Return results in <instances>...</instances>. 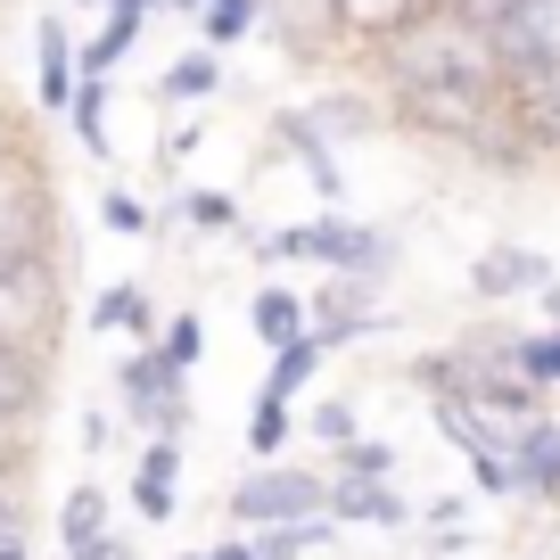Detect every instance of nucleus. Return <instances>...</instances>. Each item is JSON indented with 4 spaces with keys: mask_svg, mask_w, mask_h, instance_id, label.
<instances>
[{
    "mask_svg": "<svg viewBox=\"0 0 560 560\" xmlns=\"http://www.w3.org/2000/svg\"><path fill=\"white\" fill-rule=\"evenodd\" d=\"M371 67H380V91H412V83H503V50H494V34L462 9V0H420L387 42H371Z\"/></svg>",
    "mask_w": 560,
    "mask_h": 560,
    "instance_id": "obj_1",
    "label": "nucleus"
},
{
    "mask_svg": "<svg viewBox=\"0 0 560 560\" xmlns=\"http://www.w3.org/2000/svg\"><path fill=\"white\" fill-rule=\"evenodd\" d=\"M256 256H264V264H322V272L387 280V272H396V231H380V223H354L347 207H322L314 223L264 231V240H256Z\"/></svg>",
    "mask_w": 560,
    "mask_h": 560,
    "instance_id": "obj_2",
    "label": "nucleus"
},
{
    "mask_svg": "<svg viewBox=\"0 0 560 560\" xmlns=\"http://www.w3.org/2000/svg\"><path fill=\"white\" fill-rule=\"evenodd\" d=\"M67 338V272L58 256H25L0 272V363H58Z\"/></svg>",
    "mask_w": 560,
    "mask_h": 560,
    "instance_id": "obj_3",
    "label": "nucleus"
},
{
    "mask_svg": "<svg viewBox=\"0 0 560 560\" xmlns=\"http://www.w3.org/2000/svg\"><path fill=\"white\" fill-rule=\"evenodd\" d=\"M25 256H58V182L50 158L18 132L0 149V272Z\"/></svg>",
    "mask_w": 560,
    "mask_h": 560,
    "instance_id": "obj_4",
    "label": "nucleus"
},
{
    "mask_svg": "<svg viewBox=\"0 0 560 560\" xmlns=\"http://www.w3.org/2000/svg\"><path fill=\"white\" fill-rule=\"evenodd\" d=\"M116 396H124V420L149 429V438H182L190 429V371H174L158 347H132L116 363Z\"/></svg>",
    "mask_w": 560,
    "mask_h": 560,
    "instance_id": "obj_5",
    "label": "nucleus"
},
{
    "mask_svg": "<svg viewBox=\"0 0 560 560\" xmlns=\"http://www.w3.org/2000/svg\"><path fill=\"white\" fill-rule=\"evenodd\" d=\"M330 511V470H289V462H256V470L231 487V520L240 527H289Z\"/></svg>",
    "mask_w": 560,
    "mask_h": 560,
    "instance_id": "obj_6",
    "label": "nucleus"
},
{
    "mask_svg": "<svg viewBox=\"0 0 560 560\" xmlns=\"http://www.w3.org/2000/svg\"><path fill=\"white\" fill-rule=\"evenodd\" d=\"M305 305H314V338H322L330 354L396 330V322H387V305H380V280H354V272H330Z\"/></svg>",
    "mask_w": 560,
    "mask_h": 560,
    "instance_id": "obj_7",
    "label": "nucleus"
},
{
    "mask_svg": "<svg viewBox=\"0 0 560 560\" xmlns=\"http://www.w3.org/2000/svg\"><path fill=\"white\" fill-rule=\"evenodd\" d=\"M503 107H511V124H520L527 158L560 165V67H511L503 74Z\"/></svg>",
    "mask_w": 560,
    "mask_h": 560,
    "instance_id": "obj_8",
    "label": "nucleus"
},
{
    "mask_svg": "<svg viewBox=\"0 0 560 560\" xmlns=\"http://www.w3.org/2000/svg\"><path fill=\"white\" fill-rule=\"evenodd\" d=\"M272 140L298 158V174L322 190V207H347V165H338V132L314 116V107H280L272 116Z\"/></svg>",
    "mask_w": 560,
    "mask_h": 560,
    "instance_id": "obj_9",
    "label": "nucleus"
},
{
    "mask_svg": "<svg viewBox=\"0 0 560 560\" xmlns=\"http://www.w3.org/2000/svg\"><path fill=\"white\" fill-rule=\"evenodd\" d=\"M544 280H560V272H552V256H544V247H520V240H494L487 256L470 264V298H478V305H511V298H536Z\"/></svg>",
    "mask_w": 560,
    "mask_h": 560,
    "instance_id": "obj_10",
    "label": "nucleus"
},
{
    "mask_svg": "<svg viewBox=\"0 0 560 560\" xmlns=\"http://www.w3.org/2000/svg\"><path fill=\"white\" fill-rule=\"evenodd\" d=\"M74 83H83V50H74L67 18H58V9H42V18H34V100L50 107V116H67V107H74Z\"/></svg>",
    "mask_w": 560,
    "mask_h": 560,
    "instance_id": "obj_11",
    "label": "nucleus"
},
{
    "mask_svg": "<svg viewBox=\"0 0 560 560\" xmlns=\"http://www.w3.org/2000/svg\"><path fill=\"white\" fill-rule=\"evenodd\" d=\"M494 50L511 67H560V0H511V18L494 25Z\"/></svg>",
    "mask_w": 560,
    "mask_h": 560,
    "instance_id": "obj_12",
    "label": "nucleus"
},
{
    "mask_svg": "<svg viewBox=\"0 0 560 560\" xmlns=\"http://www.w3.org/2000/svg\"><path fill=\"white\" fill-rule=\"evenodd\" d=\"M247 330H256L264 354L298 347V338H314V305L298 298V289H280V280H264L256 298H247Z\"/></svg>",
    "mask_w": 560,
    "mask_h": 560,
    "instance_id": "obj_13",
    "label": "nucleus"
},
{
    "mask_svg": "<svg viewBox=\"0 0 560 560\" xmlns=\"http://www.w3.org/2000/svg\"><path fill=\"white\" fill-rule=\"evenodd\" d=\"M174 494H182V438H149L140 445V470H132V511L140 520H174Z\"/></svg>",
    "mask_w": 560,
    "mask_h": 560,
    "instance_id": "obj_14",
    "label": "nucleus"
},
{
    "mask_svg": "<svg viewBox=\"0 0 560 560\" xmlns=\"http://www.w3.org/2000/svg\"><path fill=\"white\" fill-rule=\"evenodd\" d=\"M264 25L280 34V50L289 58H322V50H338V18H330V0H272L264 9Z\"/></svg>",
    "mask_w": 560,
    "mask_h": 560,
    "instance_id": "obj_15",
    "label": "nucleus"
},
{
    "mask_svg": "<svg viewBox=\"0 0 560 560\" xmlns=\"http://www.w3.org/2000/svg\"><path fill=\"white\" fill-rule=\"evenodd\" d=\"M511 470H520V494H536V503H552L560 494V420H527L520 438H511Z\"/></svg>",
    "mask_w": 560,
    "mask_h": 560,
    "instance_id": "obj_16",
    "label": "nucleus"
},
{
    "mask_svg": "<svg viewBox=\"0 0 560 560\" xmlns=\"http://www.w3.org/2000/svg\"><path fill=\"white\" fill-rule=\"evenodd\" d=\"M116 330L140 338V347H158V330H165L158 305L140 298L132 280H116V289H100V298H91V338H116Z\"/></svg>",
    "mask_w": 560,
    "mask_h": 560,
    "instance_id": "obj_17",
    "label": "nucleus"
},
{
    "mask_svg": "<svg viewBox=\"0 0 560 560\" xmlns=\"http://www.w3.org/2000/svg\"><path fill=\"white\" fill-rule=\"evenodd\" d=\"M330 520L338 527H404L412 503L396 494V478H387V487H347V478H330Z\"/></svg>",
    "mask_w": 560,
    "mask_h": 560,
    "instance_id": "obj_18",
    "label": "nucleus"
},
{
    "mask_svg": "<svg viewBox=\"0 0 560 560\" xmlns=\"http://www.w3.org/2000/svg\"><path fill=\"white\" fill-rule=\"evenodd\" d=\"M214 91H223V50H207V42H198V50H182L174 67L158 74V100H165V107H207Z\"/></svg>",
    "mask_w": 560,
    "mask_h": 560,
    "instance_id": "obj_19",
    "label": "nucleus"
},
{
    "mask_svg": "<svg viewBox=\"0 0 560 560\" xmlns=\"http://www.w3.org/2000/svg\"><path fill=\"white\" fill-rule=\"evenodd\" d=\"M42 412H50V363H0V420L42 429Z\"/></svg>",
    "mask_w": 560,
    "mask_h": 560,
    "instance_id": "obj_20",
    "label": "nucleus"
},
{
    "mask_svg": "<svg viewBox=\"0 0 560 560\" xmlns=\"http://www.w3.org/2000/svg\"><path fill=\"white\" fill-rule=\"evenodd\" d=\"M107 91H116V74H83L74 83V107H67V132L83 158H107Z\"/></svg>",
    "mask_w": 560,
    "mask_h": 560,
    "instance_id": "obj_21",
    "label": "nucleus"
},
{
    "mask_svg": "<svg viewBox=\"0 0 560 560\" xmlns=\"http://www.w3.org/2000/svg\"><path fill=\"white\" fill-rule=\"evenodd\" d=\"M322 354H330V347H322V338H298V347H280V354H272V371H264V396L298 404L305 387L322 380Z\"/></svg>",
    "mask_w": 560,
    "mask_h": 560,
    "instance_id": "obj_22",
    "label": "nucleus"
},
{
    "mask_svg": "<svg viewBox=\"0 0 560 560\" xmlns=\"http://www.w3.org/2000/svg\"><path fill=\"white\" fill-rule=\"evenodd\" d=\"M330 536H338L330 511H314V520H289V527H256V560H305V552H322Z\"/></svg>",
    "mask_w": 560,
    "mask_h": 560,
    "instance_id": "obj_23",
    "label": "nucleus"
},
{
    "mask_svg": "<svg viewBox=\"0 0 560 560\" xmlns=\"http://www.w3.org/2000/svg\"><path fill=\"white\" fill-rule=\"evenodd\" d=\"M107 536V494L91 487H67V503H58V544H67V552H83V544H100Z\"/></svg>",
    "mask_w": 560,
    "mask_h": 560,
    "instance_id": "obj_24",
    "label": "nucleus"
},
{
    "mask_svg": "<svg viewBox=\"0 0 560 560\" xmlns=\"http://www.w3.org/2000/svg\"><path fill=\"white\" fill-rule=\"evenodd\" d=\"M264 9H272V0H207V9H198V42H207V50H231V42H247L264 25Z\"/></svg>",
    "mask_w": 560,
    "mask_h": 560,
    "instance_id": "obj_25",
    "label": "nucleus"
},
{
    "mask_svg": "<svg viewBox=\"0 0 560 560\" xmlns=\"http://www.w3.org/2000/svg\"><path fill=\"white\" fill-rule=\"evenodd\" d=\"M330 478H347V487H387L396 478V445L387 438H354L330 454Z\"/></svg>",
    "mask_w": 560,
    "mask_h": 560,
    "instance_id": "obj_26",
    "label": "nucleus"
},
{
    "mask_svg": "<svg viewBox=\"0 0 560 560\" xmlns=\"http://www.w3.org/2000/svg\"><path fill=\"white\" fill-rule=\"evenodd\" d=\"M174 223H190V231H240V198L214 190V182H190V190L174 198Z\"/></svg>",
    "mask_w": 560,
    "mask_h": 560,
    "instance_id": "obj_27",
    "label": "nucleus"
},
{
    "mask_svg": "<svg viewBox=\"0 0 560 560\" xmlns=\"http://www.w3.org/2000/svg\"><path fill=\"white\" fill-rule=\"evenodd\" d=\"M289 429H298V412H289L280 396H264V387H256V412H247V454H256V462H280Z\"/></svg>",
    "mask_w": 560,
    "mask_h": 560,
    "instance_id": "obj_28",
    "label": "nucleus"
},
{
    "mask_svg": "<svg viewBox=\"0 0 560 560\" xmlns=\"http://www.w3.org/2000/svg\"><path fill=\"white\" fill-rule=\"evenodd\" d=\"M511 363L552 396V387H560V330H552V322H544V330H520V338H511Z\"/></svg>",
    "mask_w": 560,
    "mask_h": 560,
    "instance_id": "obj_29",
    "label": "nucleus"
},
{
    "mask_svg": "<svg viewBox=\"0 0 560 560\" xmlns=\"http://www.w3.org/2000/svg\"><path fill=\"white\" fill-rule=\"evenodd\" d=\"M100 223H107V231H116V240H149V231H158V223H165V214H158V207H149V198H140V190H124V182H116V190H107V198H100Z\"/></svg>",
    "mask_w": 560,
    "mask_h": 560,
    "instance_id": "obj_30",
    "label": "nucleus"
},
{
    "mask_svg": "<svg viewBox=\"0 0 560 560\" xmlns=\"http://www.w3.org/2000/svg\"><path fill=\"white\" fill-rule=\"evenodd\" d=\"M305 429H314V445H322V454L354 445V438H363V420H354V396H322L314 412H305Z\"/></svg>",
    "mask_w": 560,
    "mask_h": 560,
    "instance_id": "obj_31",
    "label": "nucleus"
},
{
    "mask_svg": "<svg viewBox=\"0 0 560 560\" xmlns=\"http://www.w3.org/2000/svg\"><path fill=\"white\" fill-rule=\"evenodd\" d=\"M158 354H165L174 371H198V354H207V322H198V314H174V322L158 330Z\"/></svg>",
    "mask_w": 560,
    "mask_h": 560,
    "instance_id": "obj_32",
    "label": "nucleus"
},
{
    "mask_svg": "<svg viewBox=\"0 0 560 560\" xmlns=\"http://www.w3.org/2000/svg\"><path fill=\"white\" fill-rule=\"evenodd\" d=\"M314 116L330 124V132H363V124H380V107L371 100H314Z\"/></svg>",
    "mask_w": 560,
    "mask_h": 560,
    "instance_id": "obj_33",
    "label": "nucleus"
},
{
    "mask_svg": "<svg viewBox=\"0 0 560 560\" xmlns=\"http://www.w3.org/2000/svg\"><path fill=\"white\" fill-rule=\"evenodd\" d=\"M25 454H34V429H9V420H0V487L25 478Z\"/></svg>",
    "mask_w": 560,
    "mask_h": 560,
    "instance_id": "obj_34",
    "label": "nucleus"
},
{
    "mask_svg": "<svg viewBox=\"0 0 560 560\" xmlns=\"http://www.w3.org/2000/svg\"><path fill=\"white\" fill-rule=\"evenodd\" d=\"M0 560H34V552H25V511H9V520H0Z\"/></svg>",
    "mask_w": 560,
    "mask_h": 560,
    "instance_id": "obj_35",
    "label": "nucleus"
},
{
    "mask_svg": "<svg viewBox=\"0 0 560 560\" xmlns=\"http://www.w3.org/2000/svg\"><path fill=\"white\" fill-rule=\"evenodd\" d=\"M67 560H132V544H124V536H100V544H83V552H67Z\"/></svg>",
    "mask_w": 560,
    "mask_h": 560,
    "instance_id": "obj_36",
    "label": "nucleus"
},
{
    "mask_svg": "<svg viewBox=\"0 0 560 560\" xmlns=\"http://www.w3.org/2000/svg\"><path fill=\"white\" fill-rule=\"evenodd\" d=\"M198 140H207V132H198V124H174V132H165V165H174V158H190Z\"/></svg>",
    "mask_w": 560,
    "mask_h": 560,
    "instance_id": "obj_37",
    "label": "nucleus"
},
{
    "mask_svg": "<svg viewBox=\"0 0 560 560\" xmlns=\"http://www.w3.org/2000/svg\"><path fill=\"white\" fill-rule=\"evenodd\" d=\"M207 560H256V536H223V544H214Z\"/></svg>",
    "mask_w": 560,
    "mask_h": 560,
    "instance_id": "obj_38",
    "label": "nucleus"
},
{
    "mask_svg": "<svg viewBox=\"0 0 560 560\" xmlns=\"http://www.w3.org/2000/svg\"><path fill=\"white\" fill-rule=\"evenodd\" d=\"M536 314H544V322L560 330V280H544V289H536Z\"/></svg>",
    "mask_w": 560,
    "mask_h": 560,
    "instance_id": "obj_39",
    "label": "nucleus"
},
{
    "mask_svg": "<svg viewBox=\"0 0 560 560\" xmlns=\"http://www.w3.org/2000/svg\"><path fill=\"white\" fill-rule=\"evenodd\" d=\"M207 0H158V18H198Z\"/></svg>",
    "mask_w": 560,
    "mask_h": 560,
    "instance_id": "obj_40",
    "label": "nucleus"
},
{
    "mask_svg": "<svg viewBox=\"0 0 560 560\" xmlns=\"http://www.w3.org/2000/svg\"><path fill=\"white\" fill-rule=\"evenodd\" d=\"M9 511H25V494H18V487H0V520H9Z\"/></svg>",
    "mask_w": 560,
    "mask_h": 560,
    "instance_id": "obj_41",
    "label": "nucleus"
},
{
    "mask_svg": "<svg viewBox=\"0 0 560 560\" xmlns=\"http://www.w3.org/2000/svg\"><path fill=\"white\" fill-rule=\"evenodd\" d=\"M9 140H18V124H9V107H0V149H9Z\"/></svg>",
    "mask_w": 560,
    "mask_h": 560,
    "instance_id": "obj_42",
    "label": "nucleus"
},
{
    "mask_svg": "<svg viewBox=\"0 0 560 560\" xmlns=\"http://www.w3.org/2000/svg\"><path fill=\"white\" fill-rule=\"evenodd\" d=\"M174 560H207V552H174Z\"/></svg>",
    "mask_w": 560,
    "mask_h": 560,
    "instance_id": "obj_43",
    "label": "nucleus"
}]
</instances>
